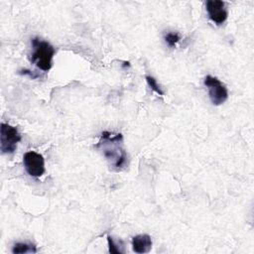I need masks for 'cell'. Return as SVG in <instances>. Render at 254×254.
I'll list each match as a JSON object with an SVG mask.
<instances>
[{
	"label": "cell",
	"mask_w": 254,
	"mask_h": 254,
	"mask_svg": "<svg viewBox=\"0 0 254 254\" xmlns=\"http://www.w3.org/2000/svg\"><path fill=\"white\" fill-rule=\"evenodd\" d=\"M95 148L102 152L105 159L114 169L121 170L126 166L127 153L123 147L122 134H113L109 131H103Z\"/></svg>",
	"instance_id": "1"
},
{
	"label": "cell",
	"mask_w": 254,
	"mask_h": 254,
	"mask_svg": "<svg viewBox=\"0 0 254 254\" xmlns=\"http://www.w3.org/2000/svg\"><path fill=\"white\" fill-rule=\"evenodd\" d=\"M33 53L31 62L34 63L41 70L49 71L52 67V61L56 53L55 48L47 41H42L38 37L32 39Z\"/></svg>",
	"instance_id": "2"
},
{
	"label": "cell",
	"mask_w": 254,
	"mask_h": 254,
	"mask_svg": "<svg viewBox=\"0 0 254 254\" xmlns=\"http://www.w3.org/2000/svg\"><path fill=\"white\" fill-rule=\"evenodd\" d=\"M22 140L18 129L7 123H1L0 127V150L2 154H13L17 144Z\"/></svg>",
	"instance_id": "3"
},
{
	"label": "cell",
	"mask_w": 254,
	"mask_h": 254,
	"mask_svg": "<svg viewBox=\"0 0 254 254\" xmlns=\"http://www.w3.org/2000/svg\"><path fill=\"white\" fill-rule=\"evenodd\" d=\"M203 84L208 90V96L213 105H221L228 98V90L226 86L215 76L206 75Z\"/></svg>",
	"instance_id": "4"
},
{
	"label": "cell",
	"mask_w": 254,
	"mask_h": 254,
	"mask_svg": "<svg viewBox=\"0 0 254 254\" xmlns=\"http://www.w3.org/2000/svg\"><path fill=\"white\" fill-rule=\"evenodd\" d=\"M23 164L26 172L34 178H39L43 176L46 171L44 157L34 151H28L24 154Z\"/></svg>",
	"instance_id": "5"
},
{
	"label": "cell",
	"mask_w": 254,
	"mask_h": 254,
	"mask_svg": "<svg viewBox=\"0 0 254 254\" xmlns=\"http://www.w3.org/2000/svg\"><path fill=\"white\" fill-rule=\"evenodd\" d=\"M205 9L209 19L216 25L223 24L228 17V11L223 1L208 0L205 3Z\"/></svg>",
	"instance_id": "6"
},
{
	"label": "cell",
	"mask_w": 254,
	"mask_h": 254,
	"mask_svg": "<svg viewBox=\"0 0 254 254\" xmlns=\"http://www.w3.org/2000/svg\"><path fill=\"white\" fill-rule=\"evenodd\" d=\"M132 249L138 254L150 252L152 248V239L148 234H138L132 237Z\"/></svg>",
	"instance_id": "7"
},
{
	"label": "cell",
	"mask_w": 254,
	"mask_h": 254,
	"mask_svg": "<svg viewBox=\"0 0 254 254\" xmlns=\"http://www.w3.org/2000/svg\"><path fill=\"white\" fill-rule=\"evenodd\" d=\"M37 248L32 243L27 242H17L14 244L12 248V253L14 254H22V253H36Z\"/></svg>",
	"instance_id": "8"
},
{
	"label": "cell",
	"mask_w": 254,
	"mask_h": 254,
	"mask_svg": "<svg viewBox=\"0 0 254 254\" xmlns=\"http://www.w3.org/2000/svg\"><path fill=\"white\" fill-rule=\"evenodd\" d=\"M164 40L169 47L174 48L177 45V43L181 40V37H180L179 33H177V32H169V33L165 34Z\"/></svg>",
	"instance_id": "9"
},
{
	"label": "cell",
	"mask_w": 254,
	"mask_h": 254,
	"mask_svg": "<svg viewBox=\"0 0 254 254\" xmlns=\"http://www.w3.org/2000/svg\"><path fill=\"white\" fill-rule=\"evenodd\" d=\"M145 78H146V81H147L149 87H150L152 90H154V91H155L157 94H159V95H164V91L161 89V87H160V85L158 84V82H157V80H156L155 77H153V76H151V75H146Z\"/></svg>",
	"instance_id": "10"
},
{
	"label": "cell",
	"mask_w": 254,
	"mask_h": 254,
	"mask_svg": "<svg viewBox=\"0 0 254 254\" xmlns=\"http://www.w3.org/2000/svg\"><path fill=\"white\" fill-rule=\"evenodd\" d=\"M107 243H108V250L110 253H114V254L124 253V250H121L118 247V245L114 242L113 238L110 235H107Z\"/></svg>",
	"instance_id": "11"
},
{
	"label": "cell",
	"mask_w": 254,
	"mask_h": 254,
	"mask_svg": "<svg viewBox=\"0 0 254 254\" xmlns=\"http://www.w3.org/2000/svg\"><path fill=\"white\" fill-rule=\"evenodd\" d=\"M19 73H20V74H24V75H29V76H30L31 78H33V79L39 76L38 74H35L34 72H32L31 70H28V69H22V70L19 71Z\"/></svg>",
	"instance_id": "12"
}]
</instances>
